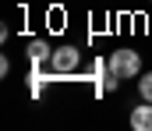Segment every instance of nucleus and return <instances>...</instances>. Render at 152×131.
<instances>
[{"instance_id": "1", "label": "nucleus", "mask_w": 152, "mask_h": 131, "mask_svg": "<svg viewBox=\"0 0 152 131\" xmlns=\"http://www.w3.org/2000/svg\"><path fill=\"white\" fill-rule=\"evenodd\" d=\"M110 71L117 78H138L142 75V57L134 50H113L110 53Z\"/></svg>"}, {"instance_id": "2", "label": "nucleus", "mask_w": 152, "mask_h": 131, "mask_svg": "<svg viewBox=\"0 0 152 131\" xmlns=\"http://www.w3.org/2000/svg\"><path fill=\"white\" fill-rule=\"evenodd\" d=\"M78 64H81V50L78 46H57L53 50V57H50V71L53 75H71V71H78Z\"/></svg>"}, {"instance_id": "3", "label": "nucleus", "mask_w": 152, "mask_h": 131, "mask_svg": "<svg viewBox=\"0 0 152 131\" xmlns=\"http://www.w3.org/2000/svg\"><path fill=\"white\" fill-rule=\"evenodd\" d=\"M131 128L134 131H152V103L145 99V106H134L131 110Z\"/></svg>"}, {"instance_id": "4", "label": "nucleus", "mask_w": 152, "mask_h": 131, "mask_svg": "<svg viewBox=\"0 0 152 131\" xmlns=\"http://www.w3.org/2000/svg\"><path fill=\"white\" fill-rule=\"evenodd\" d=\"M28 57H32V64H42V60L53 57V50H50L46 39H32V43H28Z\"/></svg>"}, {"instance_id": "5", "label": "nucleus", "mask_w": 152, "mask_h": 131, "mask_svg": "<svg viewBox=\"0 0 152 131\" xmlns=\"http://www.w3.org/2000/svg\"><path fill=\"white\" fill-rule=\"evenodd\" d=\"M138 92H142V99H149V103H152V71L138 78Z\"/></svg>"}, {"instance_id": "6", "label": "nucleus", "mask_w": 152, "mask_h": 131, "mask_svg": "<svg viewBox=\"0 0 152 131\" xmlns=\"http://www.w3.org/2000/svg\"><path fill=\"white\" fill-rule=\"evenodd\" d=\"M117 85H120V78H117L113 71H110V78H103V82H99V89H106V92H113Z\"/></svg>"}]
</instances>
